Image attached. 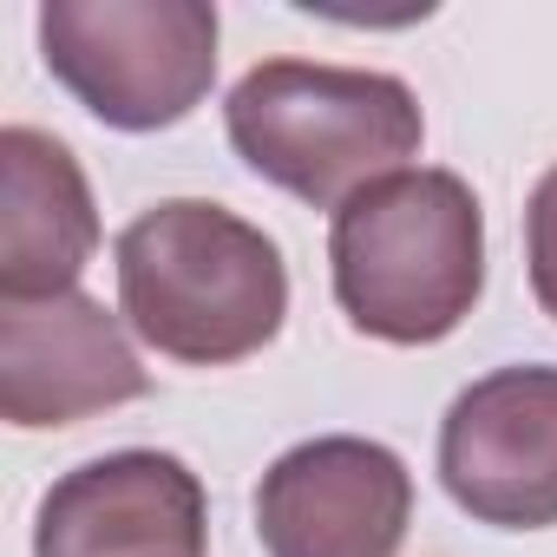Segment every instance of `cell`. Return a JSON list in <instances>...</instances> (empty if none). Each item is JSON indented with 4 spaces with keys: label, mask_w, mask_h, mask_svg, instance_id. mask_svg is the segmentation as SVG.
I'll list each match as a JSON object with an SVG mask.
<instances>
[{
    "label": "cell",
    "mask_w": 557,
    "mask_h": 557,
    "mask_svg": "<svg viewBox=\"0 0 557 557\" xmlns=\"http://www.w3.org/2000/svg\"><path fill=\"white\" fill-rule=\"evenodd\" d=\"M99 249V203L66 138L40 125L0 132V302L79 289Z\"/></svg>",
    "instance_id": "9c48e42d"
},
{
    "label": "cell",
    "mask_w": 557,
    "mask_h": 557,
    "mask_svg": "<svg viewBox=\"0 0 557 557\" xmlns=\"http://www.w3.org/2000/svg\"><path fill=\"white\" fill-rule=\"evenodd\" d=\"M440 485L492 531L557 524V368H498L440 420Z\"/></svg>",
    "instance_id": "8992f818"
},
{
    "label": "cell",
    "mask_w": 557,
    "mask_h": 557,
    "mask_svg": "<svg viewBox=\"0 0 557 557\" xmlns=\"http://www.w3.org/2000/svg\"><path fill=\"white\" fill-rule=\"evenodd\" d=\"M230 151L275 190L315 210H342L355 190L420 158L426 119L407 79L368 66L262 60L223 99Z\"/></svg>",
    "instance_id": "3957f363"
},
{
    "label": "cell",
    "mask_w": 557,
    "mask_h": 557,
    "mask_svg": "<svg viewBox=\"0 0 557 557\" xmlns=\"http://www.w3.org/2000/svg\"><path fill=\"white\" fill-rule=\"evenodd\" d=\"M145 394L151 374L106 302L79 289L40 302H0V413H8V426H73Z\"/></svg>",
    "instance_id": "52a82bcc"
},
{
    "label": "cell",
    "mask_w": 557,
    "mask_h": 557,
    "mask_svg": "<svg viewBox=\"0 0 557 557\" xmlns=\"http://www.w3.org/2000/svg\"><path fill=\"white\" fill-rule=\"evenodd\" d=\"M112 269L125 329L184 368L249 361L289 315V262L275 236L210 197L138 210L112 243Z\"/></svg>",
    "instance_id": "6da1fadb"
},
{
    "label": "cell",
    "mask_w": 557,
    "mask_h": 557,
    "mask_svg": "<svg viewBox=\"0 0 557 557\" xmlns=\"http://www.w3.org/2000/svg\"><path fill=\"white\" fill-rule=\"evenodd\" d=\"M524 269H531V296L557 322V164L537 177L524 203Z\"/></svg>",
    "instance_id": "30bf717a"
},
{
    "label": "cell",
    "mask_w": 557,
    "mask_h": 557,
    "mask_svg": "<svg viewBox=\"0 0 557 557\" xmlns=\"http://www.w3.org/2000/svg\"><path fill=\"white\" fill-rule=\"evenodd\" d=\"M342 315L387 348L446 342L485 289V210L459 171H394L329 223Z\"/></svg>",
    "instance_id": "7a4b0ae2"
},
{
    "label": "cell",
    "mask_w": 557,
    "mask_h": 557,
    "mask_svg": "<svg viewBox=\"0 0 557 557\" xmlns=\"http://www.w3.org/2000/svg\"><path fill=\"white\" fill-rule=\"evenodd\" d=\"M407 524L413 472L361 433L302 440L256 485V537L269 557H394Z\"/></svg>",
    "instance_id": "5b68a950"
},
{
    "label": "cell",
    "mask_w": 557,
    "mask_h": 557,
    "mask_svg": "<svg viewBox=\"0 0 557 557\" xmlns=\"http://www.w3.org/2000/svg\"><path fill=\"white\" fill-rule=\"evenodd\" d=\"M47 73L112 132H164L216 86L210 0H47Z\"/></svg>",
    "instance_id": "277c9868"
},
{
    "label": "cell",
    "mask_w": 557,
    "mask_h": 557,
    "mask_svg": "<svg viewBox=\"0 0 557 557\" xmlns=\"http://www.w3.org/2000/svg\"><path fill=\"white\" fill-rule=\"evenodd\" d=\"M210 498L177 453L125 446L53 479L34 557H203Z\"/></svg>",
    "instance_id": "ba28073f"
}]
</instances>
